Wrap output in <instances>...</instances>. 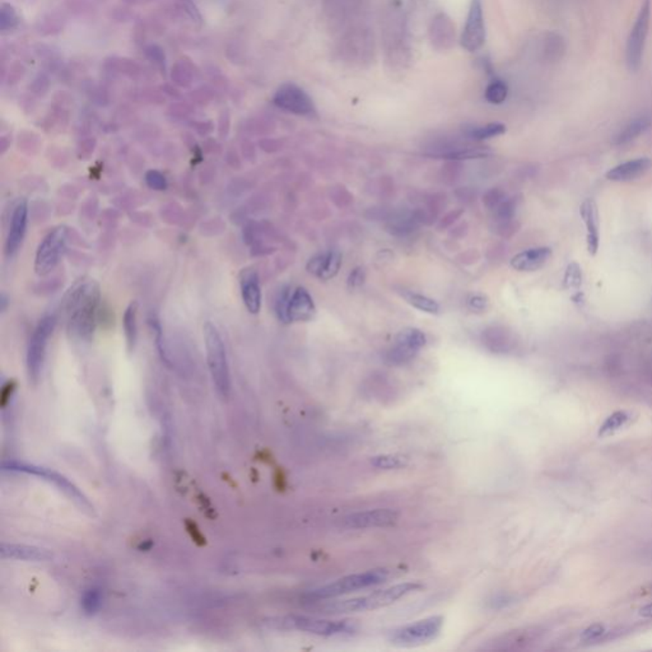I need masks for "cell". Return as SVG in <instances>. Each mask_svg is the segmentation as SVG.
I'll use <instances>...</instances> for the list:
<instances>
[{
    "label": "cell",
    "mask_w": 652,
    "mask_h": 652,
    "mask_svg": "<svg viewBox=\"0 0 652 652\" xmlns=\"http://www.w3.org/2000/svg\"><path fill=\"white\" fill-rule=\"evenodd\" d=\"M68 231L64 226L54 228L43 237L37 247L35 271L37 276H48L60 263L67 247Z\"/></svg>",
    "instance_id": "10"
},
{
    "label": "cell",
    "mask_w": 652,
    "mask_h": 652,
    "mask_svg": "<svg viewBox=\"0 0 652 652\" xmlns=\"http://www.w3.org/2000/svg\"><path fill=\"white\" fill-rule=\"evenodd\" d=\"M102 592L99 589L92 587L85 592L82 597V608L86 612L87 614H94L99 612L101 605H102Z\"/></svg>",
    "instance_id": "41"
},
{
    "label": "cell",
    "mask_w": 652,
    "mask_h": 652,
    "mask_svg": "<svg viewBox=\"0 0 652 652\" xmlns=\"http://www.w3.org/2000/svg\"><path fill=\"white\" fill-rule=\"evenodd\" d=\"M19 25V16L16 8L3 3L0 8V30L1 32H9L16 30Z\"/></svg>",
    "instance_id": "40"
},
{
    "label": "cell",
    "mask_w": 652,
    "mask_h": 652,
    "mask_svg": "<svg viewBox=\"0 0 652 652\" xmlns=\"http://www.w3.org/2000/svg\"><path fill=\"white\" fill-rule=\"evenodd\" d=\"M161 89H162V92L165 93V94H167V96H171V97H175V99H180V96H181V94H180L179 89L176 88V86H175L173 83V85H168V83H166V85L161 86Z\"/></svg>",
    "instance_id": "54"
},
{
    "label": "cell",
    "mask_w": 652,
    "mask_h": 652,
    "mask_svg": "<svg viewBox=\"0 0 652 652\" xmlns=\"http://www.w3.org/2000/svg\"><path fill=\"white\" fill-rule=\"evenodd\" d=\"M342 266V254L338 250L320 253L308 260V271L320 278L321 281H329L338 274Z\"/></svg>",
    "instance_id": "20"
},
{
    "label": "cell",
    "mask_w": 652,
    "mask_h": 652,
    "mask_svg": "<svg viewBox=\"0 0 652 652\" xmlns=\"http://www.w3.org/2000/svg\"><path fill=\"white\" fill-rule=\"evenodd\" d=\"M1 557L12 558V560H32V562L50 560V554L46 550L40 549V548L28 547L23 544L21 545L19 544H3Z\"/></svg>",
    "instance_id": "27"
},
{
    "label": "cell",
    "mask_w": 652,
    "mask_h": 652,
    "mask_svg": "<svg viewBox=\"0 0 652 652\" xmlns=\"http://www.w3.org/2000/svg\"><path fill=\"white\" fill-rule=\"evenodd\" d=\"M542 56L544 60L549 63L558 62L560 60L565 51H566V43L563 37L560 36L557 32H547L542 38V46H540Z\"/></svg>",
    "instance_id": "28"
},
{
    "label": "cell",
    "mask_w": 652,
    "mask_h": 652,
    "mask_svg": "<svg viewBox=\"0 0 652 652\" xmlns=\"http://www.w3.org/2000/svg\"><path fill=\"white\" fill-rule=\"evenodd\" d=\"M131 17H133V13L125 6H115L114 9H111V18L115 19L116 22H128Z\"/></svg>",
    "instance_id": "51"
},
{
    "label": "cell",
    "mask_w": 652,
    "mask_h": 652,
    "mask_svg": "<svg viewBox=\"0 0 652 652\" xmlns=\"http://www.w3.org/2000/svg\"><path fill=\"white\" fill-rule=\"evenodd\" d=\"M35 53L40 60H43V68L49 73H55L62 68V55L48 45L40 43L35 48Z\"/></svg>",
    "instance_id": "32"
},
{
    "label": "cell",
    "mask_w": 652,
    "mask_h": 652,
    "mask_svg": "<svg viewBox=\"0 0 652 652\" xmlns=\"http://www.w3.org/2000/svg\"><path fill=\"white\" fill-rule=\"evenodd\" d=\"M651 166L652 161L650 158H645V157L636 158V160L628 161L621 165L613 167L605 176L610 181H616V183L631 181L647 173Z\"/></svg>",
    "instance_id": "24"
},
{
    "label": "cell",
    "mask_w": 652,
    "mask_h": 652,
    "mask_svg": "<svg viewBox=\"0 0 652 652\" xmlns=\"http://www.w3.org/2000/svg\"><path fill=\"white\" fill-rule=\"evenodd\" d=\"M540 634V631L538 629H529V631H523V632H515V634H509L506 636V639L504 641H501V643H504V646H501V648H514L516 646H523L525 643H529L531 641L536 640Z\"/></svg>",
    "instance_id": "39"
},
{
    "label": "cell",
    "mask_w": 652,
    "mask_h": 652,
    "mask_svg": "<svg viewBox=\"0 0 652 652\" xmlns=\"http://www.w3.org/2000/svg\"><path fill=\"white\" fill-rule=\"evenodd\" d=\"M423 585L419 582H404V584L394 585L386 589L376 590L367 595L352 597V599H329L310 604V609L314 610L317 614L325 616H337V614H347V613H358V612H367V610L379 609L396 603L401 597H406L412 592L420 590Z\"/></svg>",
    "instance_id": "2"
},
{
    "label": "cell",
    "mask_w": 652,
    "mask_h": 652,
    "mask_svg": "<svg viewBox=\"0 0 652 652\" xmlns=\"http://www.w3.org/2000/svg\"><path fill=\"white\" fill-rule=\"evenodd\" d=\"M382 46L391 68L404 69L411 62L408 16L400 0H391L382 11Z\"/></svg>",
    "instance_id": "3"
},
{
    "label": "cell",
    "mask_w": 652,
    "mask_h": 652,
    "mask_svg": "<svg viewBox=\"0 0 652 652\" xmlns=\"http://www.w3.org/2000/svg\"><path fill=\"white\" fill-rule=\"evenodd\" d=\"M26 69L25 65L22 63L16 60V62L12 63L8 68V72H4L3 73V80H8V85H16L18 83L19 80H23V77L26 75Z\"/></svg>",
    "instance_id": "45"
},
{
    "label": "cell",
    "mask_w": 652,
    "mask_h": 652,
    "mask_svg": "<svg viewBox=\"0 0 652 652\" xmlns=\"http://www.w3.org/2000/svg\"><path fill=\"white\" fill-rule=\"evenodd\" d=\"M138 302H131L124 314L123 325L129 351H133L138 338Z\"/></svg>",
    "instance_id": "29"
},
{
    "label": "cell",
    "mask_w": 652,
    "mask_h": 652,
    "mask_svg": "<svg viewBox=\"0 0 652 652\" xmlns=\"http://www.w3.org/2000/svg\"><path fill=\"white\" fill-rule=\"evenodd\" d=\"M399 520V512L393 509H375L359 511L343 518V525L348 529H372L393 526Z\"/></svg>",
    "instance_id": "16"
},
{
    "label": "cell",
    "mask_w": 652,
    "mask_h": 652,
    "mask_svg": "<svg viewBox=\"0 0 652 652\" xmlns=\"http://www.w3.org/2000/svg\"><path fill=\"white\" fill-rule=\"evenodd\" d=\"M316 315V306L308 290L303 287L295 288L290 295L288 305V324L311 321Z\"/></svg>",
    "instance_id": "19"
},
{
    "label": "cell",
    "mask_w": 652,
    "mask_h": 652,
    "mask_svg": "<svg viewBox=\"0 0 652 652\" xmlns=\"http://www.w3.org/2000/svg\"><path fill=\"white\" fill-rule=\"evenodd\" d=\"M650 126V120L647 117H639L634 121L628 124L624 129L621 130L616 139V144L623 146L632 142L637 136H640L645 130Z\"/></svg>",
    "instance_id": "33"
},
{
    "label": "cell",
    "mask_w": 652,
    "mask_h": 652,
    "mask_svg": "<svg viewBox=\"0 0 652 652\" xmlns=\"http://www.w3.org/2000/svg\"><path fill=\"white\" fill-rule=\"evenodd\" d=\"M146 183L153 190L162 191L167 189V180L165 175L157 170H149L146 173Z\"/></svg>",
    "instance_id": "47"
},
{
    "label": "cell",
    "mask_w": 652,
    "mask_h": 652,
    "mask_svg": "<svg viewBox=\"0 0 652 652\" xmlns=\"http://www.w3.org/2000/svg\"><path fill=\"white\" fill-rule=\"evenodd\" d=\"M371 465L376 469L381 470H398V469H404L409 464V459L403 455H379L371 457Z\"/></svg>",
    "instance_id": "34"
},
{
    "label": "cell",
    "mask_w": 652,
    "mask_h": 652,
    "mask_svg": "<svg viewBox=\"0 0 652 652\" xmlns=\"http://www.w3.org/2000/svg\"><path fill=\"white\" fill-rule=\"evenodd\" d=\"M101 290L93 281L80 284L67 302V332L77 342H89L97 326Z\"/></svg>",
    "instance_id": "1"
},
{
    "label": "cell",
    "mask_w": 652,
    "mask_h": 652,
    "mask_svg": "<svg viewBox=\"0 0 652 652\" xmlns=\"http://www.w3.org/2000/svg\"><path fill=\"white\" fill-rule=\"evenodd\" d=\"M207 74H208V78H210V83L213 86L218 87V88H226V87L229 86V80H228L227 77L222 73L219 69H217L216 67H212V70H208Z\"/></svg>",
    "instance_id": "48"
},
{
    "label": "cell",
    "mask_w": 652,
    "mask_h": 652,
    "mask_svg": "<svg viewBox=\"0 0 652 652\" xmlns=\"http://www.w3.org/2000/svg\"><path fill=\"white\" fill-rule=\"evenodd\" d=\"M445 618L433 616L396 628L390 634V642L396 646H418L435 640L441 634Z\"/></svg>",
    "instance_id": "8"
},
{
    "label": "cell",
    "mask_w": 652,
    "mask_h": 652,
    "mask_svg": "<svg viewBox=\"0 0 652 652\" xmlns=\"http://www.w3.org/2000/svg\"><path fill=\"white\" fill-rule=\"evenodd\" d=\"M427 343L425 332L417 327H406L395 337L393 347L389 349L385 361L391 366H401L411 362Z\"/></svg>",
    "instance_id": "14"
},
{
    "label": "cell",
    "mask_w": 652,
    "mask_h": 652,
    "mask_svg": "<svg viewBox=\"0 0 652 652\" xmlns=\"http://www.w3.org/2000/svg\"><path fill=\"white\" fill-rule=\"evenodd\" d=\"M50 87H51V80H50L49 74L46 72H40L35 75L28 88L32 94H35L37 97H43L49 92Z\"/></svg>",
    "instance_id": "42"
},
{
    "label": "cell",
    "mask_w": 652,
    "mask_h": 652,
    "mask_svg": "<svg viewBox=\"0 0 652 652\" xmlns=\"http://www.w3.org/2000/svg\"><path fill=\"white\" fill-rule=\"evenodd\" d=\"M170 75L175 86L189 88L200 78V70L191 62L190 58L183 56L181 59L175 62Z\"/></svg>",
    "instance_id": "26"
},
{
    "label": "cell",
    "mask_w": 652,
    "mask_h": 652,
    "mask_svg": "<svg viewBox=\"0 0 652 652\" xmlns=\"http://www.w3.org/2000/svg\"><path fill=\"white\" fill-rule=\"evenodd\" d=\"M271 623L278 628L295 629V631L322 636V637L347 636V634H354L357 631V626L351 621H342V619L332 621V619H321V618H314V616H286V618H281Z\"/></svg>",
    "instance_id": "6"
},
{
    "label": "cell",
    "mask_w": 652,
    "mask_h": 652,
    "mask_svg": "<svg viewBox=\"0 0 652 652\" xmlns=\"http://www.w3.org/2000/svg\"><path fill=\"white\" fill-rule=\"evenodd\" d=\"M203 335L212 380L219 395L227 398L231 390V376L226 347L223 344L218 329L210 321L203 326Z\"/></svg>",
    "instance_id": "5"
},
{
    "label": "cell",
    "mask_w": 652,
    "mask_h": 652,
    "mask_svg": "<svg viewBox=\"0 0 652 652\" xmlns=\"http://www.w3.org/2000/svg\"><path fill=\"white\" fill-rule=\"evenodd\" d=\"M552 256L549 247H536L517 254L511 260V266L518 271H536L540 269Z\"/></svg>",
    "instance_id": "23"
},
{
    "label": "cell",
    "mask_w": 652,
    "mask_h": 652,
    "mask_svg": "<svg viewBox=\"0 0 652 652\" xmlns=\"http://www.w3.org/2000/svg\"><path fill=\"white\" fill-rule=\"evenodd\" d=\"M67 21L60 13H49L45 14L36 22V32L43 36H54L63 32L65 28Z\"/></svg>",
    "instance_id": "30"
},
{
    "label": "cell",
    "mask_w": 652,
    "mask_h": 652,
    "mask_svg": "<svg viewBox=\"0 0 652 652\" xmlns=\"http://www.w3.org/2000/svg\"><path fill=\"white\" fill-rule=\"evenodd\" d=\"M468 303L469 308H472V310H475V311H484L487 306H488V301H487L486 297L480 295H472L469 298Z\"/></svg>",
    "instance_id": "53"
},
{
    "label": "cell",
    "mask_w": 652,
    "mask_h": 652,
    "mask_svg": "<svg viewBox=\"0 0 652 652\" xmlns=\"http://www.w3.org/2000/svg\"><path fill=\"white\" fill-rule=\"evenodd\" d=\"M640 614L645 618H652V604H648L640 610Z\"/></svg>",
    "instance_id": "55"
},
{
    "label": "cell",
    "mask_w": 652,
    "mask_h": 652,
    "mask_svg": "<svg viewBox=\"0 0 652 652\" xmlns=\"http://www.w3.org/2000/svg\"><path fill=\"white\" fill-rule=\"evenodd\" d=\"M391 573L388 568H374L366 572L348 575L342 579L334 581L332 584L324 585L315 590L310 591L305 595L306 603H315L321 600L337 599L353 591L363 590L384 584L390 579Z\"/></svg>",
    "instance_id": "4"
},
{
    "label": "cell",
    "mask_w": 652,
    "mask_h": 652,
    "mask_svg": "<svg viewBox=\"0 0 652 652\" xmlns=\"http://www.w3.org/2000/svg\"><path fill=\"white\" fill-rule=\"evenodd\" d=\"M144 55L147 58L148 62L152 63L156 68L160 70L161 73L165 74L167 70V58L163 49L157 43H149L144 46L143 50Z\"/></svg>",
    "instance_id": "38"
},
{
    "label": "cell",
    "mask_w": 652,
    "mask_h": 652,
    "mask_svg": "<svg viewBox=\"0 0 652 652\" xmlns=\"http://www.w3.org/2000/svg\"><path fill=\"white\" fill-rule=\"evenodd\" d=\"M65 6L69 11L77 13V14H85L91 11V4L88 0H67Z\"/></svg>",
    "instance_id": "49"
},
{
    "label": "cell",
    "mask_w": 652,
    "mask_h": 652,
    "mask_svg": "<svg viewBox=\"0 0 652 652\" xmlns=\"http://www.w3.org/2000/svg\"><path fill=\"white\" fill-rule=\"evenodd\" d=\"M651 21V0H643L634 25L628 35L626 63L631 72L640 70Z\"/></svg>",
    "instance_id": "9"
},
{
    "label": "cell",
    "mask_w": 652,
    "mask_h": 652,
    "mask_svg": "<svg viewBox=\"0 0 652 652\" xmlns=\"http://www.w3.org/2000/svg\"><path fill=\"white\" fill-rule=\"evenodd\" d=\"M273 104L281 110L287 111L298 116H315L316 106L314 99L303 88L295 83L287 82L278 87L273 96Z\"/></svg>",
    "instance_id": "13"
},
{
    "label": "cell",
    "mask_w": 652,
    "mask_h": 652,
    "mask_svg": "<svg viewBox=\"0 0 652 652\" xmlns=\"http://www.w3.org/2000/svg\"><path fill=\"white\" fill-rule=\"evenodd\" d=\"M505 133L506 126L504 124L489 123L487 125H482V126H470L465 134L470 139L480 142V141H487L494 136H502Z\"/></svg>",
    "instance_id": "31"
},
{
    "label": "cell",
    "mask_w": 652,
    "mask_h": 652,
    "mask_svg": "<svg viewBox=\"0 0 652 652\" xmlns=\"http://www.w3.org/2000/svg\"><path fill=\"white\" fill-rule=\"evenodd\" d=\"M104 68H105L106 73L110 74L112 77L124 75L131 80H141L144 75L142 65H139L138 63L131 60L129 58L110 56L104 63Z\"/></svg>",
    "instance_id": "25"
},
{
    "label": "cell",
    "mask_w": 652,
    "mask_h": 652,
    "mask_svg": "<svg viewBox=\"0 0 652 652\" xmlns=\"http://www.w3.org/2000/svg\"><path fill=\"white\" fill-rule=\"evenodd\" d=\"M290 292L288 288L282 290V293L279 295V298L277 301V315L278 319L284 322V324H288V305H290Z\"/></svg>",
    "instance_id": "46"
},
{
    "label": "cell",
    "mask_w": 652,
    "mask_h": 652,
    "mask_svg": "<svg viewBox=\"0 0 652 652\" xmlns=\"http://www.w3.org/2000/svg\"><path fill=\"white\" fill-rule=\"evenodd\" d=\"M123 1L128 6H136V3H138V0H123Z\"/></svg>",
    "instance_id": "56"
},
{
    "label": "cell",
    "mask_w": 652,
    "mask_h": 652,
    "mask_svg": "<svg viewBox=\"0 0 652 652\" xmlns=\"http://www.w3.org/2000/svg\"><path fill=\"white\" fill-rule=\"evenodd\" d=\"M3 470L4 472H13V473L30 474L33 477L43 478V480L55 484L63 493H65L69 499L73 501L75 505L80 507V510L85 511L89 515H92L93 512H94L92 504L88 501L86 496L80 492V489L74 486L73 483H70L67 478H64L63 475L56 473V472L19 462H3Z\"/></svg>",
    "instance_id": "7"
},
{
    "label": "cell",
    "mask_w": 652,
    "mask_h": 652,
    "mask_svg": "<svg viewBox=\"0 0 652 652\" xmlns=\"http://www.w3.org/2000/svg\"><path fill=\"white\" fill-rule=\"evenodd\" d=\"M176 3H178L180 9H181L194 23H197V26L203 25V16H202V13L199 11L197 4L194 3V0H176Z\"/></svg>",
    "instance_id": "44"
},
{
    "label": "cell",
    "mask_w": 652,
    "mask_h": 652,
    "mask_svg": "<svg viewBox=\"0 0 652 652\" xmlns=\"http://www.w3.org/2000/svg\"><path fill=\"white\" fill-rule=\"evenodd\" d=\"M241 295L244 305L250 314H259L261 308V287L259 282L258 273L251 269L241 273Z\"/></svg>",
    "instance_id": "21"
},
{
    "label": "cell",
    "mask_w": 652,
    "mask_h": 652,
    "mask_svg": "<svg viewBox=\"0 0 652 652\" xmlns=\"http://www.w3.org/2000/svg\"><path fill=\"white\" fill-rule=\"evenodd\" d=\"M56 320L54 316H45L37 324L35 330L32 332L30 343L27 347V371L28 377L32 382L38 381L41 371H43V361L46 356V349L49 344V339L53 335L55 329Z\"/></svg>",
    "instance_id": "11"
},
{
    "label": "cell",
    "mask_w": 652,
    "mask_h": 652,
    "mask_svg": "<svg viewBox=\"0 0 652 652\" xmlns=\"http://www.w3.org/2000/svg\"><path fill=\"white\" fill-rule=\"evenodd\" d=\"M582 284V271L577 263H571L567 266L565 274V287L568 290H579Z\"/></svg>",
    "instance_id": "43"
},
{
    "label": "cell",
    "mask_w": 652,
    "mask_h": 652,
    "mask_svg": "<svg viewBox=\"0 0 652 652\" xmlns=\"http://www.w3.org/2000/svg\"><path fill=\"white\" fill-rule=\"evenodd\" d=\"M509 96V86L504 80H494L487 86L484 97L492 105H501Z\"/></svg>",
    "instance_id": "36"
},
{
    "label": "cell",
    "mask_w": 652,
    "mask_h": 652,
    "mask_svg": "<svg viewBox=\"0 0 652 652\" xmlns=\"http://www.w3.org/2000/svg\"><path fill=\"white\" fill-rule=\"evenodd\" d=\"M605 634V628L602 624H594L582 632V640L594 641L600 639Z\"/></svg>",
    "instance_id": "50"
},
{
    "label": "cell",
    "mask_w": 652,
    "mask_h": 652,
    "mask_svg": "<svg viewBox=\"0 0 652 652\" xmlns=\"http://www.w3.org/2000/svg\"><path fill=\"white\" fill-rule=\"evenodd\" d=\"M27 223H28V204L23 199V200H19L13 210L12 218L9 223V231L6 234V256L12 258L13 255H16L18 251L25 239Z\"/></svg>",
    "instance_id": "17"
},
{
    "label": "cell",
    "mask_w": 652,
    "mask_h": 652,
    "mask_svg": "<svg viewBox=\"0 0 652 652\" xmlns=\"http://www.w3.org/2000/svg\"><path fill=\"white\" fill-rule=\"evenodd\" d=\"M404 298L409 305L413 308H418L427 314L437 315L440 313V305L435 300H432L427 295L413 293V292H406L404 293Z\"/></svg>",
    "instance_id": "35"
},
{
    "label": "cell",
    "mask_w": 652,
    "mask_h": 652,
    "mask_svg": "<svg viewBox=\"0 0 652 652\" xmlns=\"http://www.w3.org/2000/svg\"><path fill=\"white\" fill-rule=\"evenodd\" d=\"M580 214L584 219L585 226L587 229L586 234V241H587V250L590 255H597L599 250V242H600V234H599V210L597 205L594 199H586L581 208H580Z\"/></svg>",
    "instance_id": "22"
},
{
    "label": "cell",
    "mask_w": 652,
    "mask_h": 652,
    "mask_svg": "<svg viewBox=\"0 0 652 652\" xmlns=\"http://www.w3.org/2000/svg\"><path fill=\"white\" fill-rule=\"evenodd\" d=\"M339 54L345 62L363 65L374 59V36L366 27H354L339 41Z\"/></svg>",
    "instance_id": "12"
},
{
    "label": "cell",
    "mask_w": 652,
    "mask_h": 652,
    "mask_svg": "<svg viewBox=\"0 0 652 652\" xmlns=\"http://www.w3.org/2000/svg\"><path fill=\"white\" fill-rule=\"evenodd\" d=\"M364 271L362 268H356L354 271H352L351 274H349V278H348V286L351 288H358L362 286L363 282H364Z\"/></svg>",
    "instance_id": "52"
},
{
    "label": "cell",
    "mask_w": 652,
    "mask_h": 652,
    "mask_svg": "<svg viewBox=\"0 0 652 652\" xmlns=\"http://www.w3.org/2000/svg\"><path fill=\"white\" fill-rule=\"evenodd\" d=\"M629 419H631V413L626 412V411H618V412L613 413L610 417L607 418L603 425H600L599 436H607L613 432L618 431L627 423Z\"/></svg>",
    "instance_id": "37"
},
{
    "label": "cell",
    "mask_w": 652,
    "mask_h": 652,
    "mask_svg": "<svg viewBox=\"0 0 652 652\" xmlns=\"http://www.w3.org/2000/svg\"><path fill=\"white\" fill-rule=\"evenodd\" d=\"M486 21L483 12V1L472 0L469 6L468 17L462 30L460 43L469 53H475L486 43Z\"/></svg>",
    "instance_id": "15"
},
{
    "label": "cell",
    "mask_w": 652,
    "mask_h": 652,
    "mask_svg": "<svg viewBox=\"0 0 652 652\" xmlns=\"http://www.w3.org/2000/svg\"><path fill=\"white\" fill-rule=\"evenodd\" d=\"M432 46L440 51L452 49L456 43V28L452 19L445 13H438L428 27Z\"/></svg>",
    "instance_id": "18"
}]
</instances>
